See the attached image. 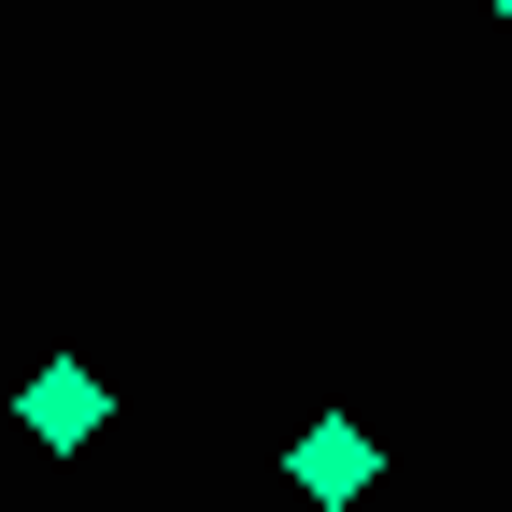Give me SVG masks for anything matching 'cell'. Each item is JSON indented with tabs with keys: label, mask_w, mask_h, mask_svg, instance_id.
Masks as SVG:
<instances>
[{
	"label": "cell",
	"mask_w": 512,
	"mask_h": 512,
	"mask_svg": "<svg viewBox=\"0 0 512 512\" xmlns=\"http://www.w3.org/2000/svg\"><path fill=\"white\" fill-rule=\"evenodd\" d=\"M100 413H114V399H100V370H72V356L29 370V427H43V441H100Z\"/></svg>",
	"instance_id": "obj_2"
},
{
	"label": "cell",
	"mask_w": 512,
	"mask_h": 512,
	"mask_svg": "<svg viewBox=\"0 0 512 512\" xmlns=\"http://www.w3.org/2000/svg\"><path fill=\"white\" fill-rule=\"evenodd\" d=\"M285 470H299L313 498H356V484H370V427H356V413H313V427H299V456H285Z\"/></svg>",
	"instance_id": "obj_1"
},
{
	"label": "cell",
	"mask_w": 512,
	"mask_h": 512,
	"mask_svg": "<svg viewBox=\"0 0 512 512\" xmlns=\"http://www.w3.org/2000/svg\"><path fill=\"white\" fill-rule=\"evenodd\" d=\"M498 15H512V0H498Z\"/></svg>",
	"instance_id": "obj_3"
}]
</instances>
